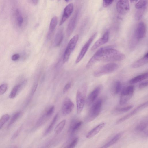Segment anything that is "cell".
Returning a JSON list of instances; mask_svg holds the SVG:
<instances>
[{
  "mask_svg": "<svg viewBox=\"0 0 148 148\" xmlns=\"http://www.w3.org/2000/svg\"><path fill=\"white\" fill-rule=\"evenodd\" d=\"M125 55L118 50L113 48L112 46L101 47L92 56L86 65L89 69L97 61L106 62L120 61L125 59Z\"/></svg>",
  "mask_w": 148,
  "mask_h": 148,
  "instance_id": "1",
  "label": "cell"
},
{
  "mask_svg": "<svg viewBox=\"0 0 148 148\" xmlns=\"http://www.w3.org/2000/svg\"><path fill=\"white\" fill-rule=\"evenodd\" d=\"M88 86L86 83H84L77 90L76 95L77 111L80 114L84 108L87 92Z\"/></svg>",
  "mask_w": 148,
  "mask_h": 148,
  "instance_id": "2",
  "label": "cell"
},
{
  "mask_svg": "<svg viewBox=\"0 0 148 148\" xmlns=\"http://www.w3.org/2000/svg\"><path fill=\"white\" fill-rule=\"evenodd\" d=\"M12 19L15 27L20 30L23 26L25 18L23 13L17 5H14L12 9Z\"/></svg>",
  "mask_w": 148,
  "mask_h": 148,
  "instance_id": "3",
  "label": "cell"
},
{
  "mask_svg": "<svg viewBox=\"0 0 148 148\" xmlns=\"http://www.w3.org/2000/svg\"><path fill=\"white\" fill-rule=\"evenodd\" d=\"M102 101L99 99L92 106L85 119L86 122H90L95 119L99 114L101 111Z\"/></svg>",
  "mask_w": 148,
  "mask_h": 148,
  "instance_id": "4",
  "label": "cell"
},
{
  "mask_svg": "<svg viewBox=\"0 0 148 148\" xmlns=\"http://www.w3.org/2000/svg\"><path fill=\"white\" fill-rule=\"evenodd\" d=\"M118 65L114 63H110L105 64L97 69L94 73L95 77H99L102 75L112 73L116 71Z\"/></svg>",
  "mask_w": 148,
  "mask_h": 148,
  "instance_id": "5",
  "label": "cell"
},
{
  "mask_svg": "<svg viewBox=\"0 0 148 148\" xmlns=\"http://www.w3.org/2000/svg\"><path fill=\"white\" fill-rule=\"evenodd\" d=\"M79 38V36L77 34L74 36L70 40L65 51L63 57V63L67 62L70 56L73 51Z\"/></svg>",
  "mask_w": 148,
  "mask_h": 148,
  "instance_id": "6",
  "label": "cell"
},
{
  "mask_svg": "<svg viewBox=\"0 0 148 148\" xmlns=\"http://www.w3.org/2000/svg\"><path fill=\"white\" fill-rule=\"evenodd\" d=\"M134 92V87L130 86L124 88L122 91L119 99L121 105L126 103L131 98Z\"/></svg>",
  "mask_w": 148,
  "mask_h": 148,
  "instance_id": "7",
  "label": "cell"
},
{
  "mask_svg": "<svg viewBox=\"0 0 148 148\" xmlns=\"http://www.w3.org/2000/svg\"><path fill=\"white\" fill-rule=\"evenodd\" d=\"M97 35V33H94L93 34L83 46L76 59L75 61L76 63L77 64L83 58Z\"/></svg>",
  "mask_w": 148,
  "mask_h": 148,
  "instance_id": "8",
  "label": "cell"
},
{
  "mask_svg": "<svg viewBox=\"0 0 148 148\" xmlns=\"http://www.w3.org/2000/svg\"><path fill=\"white\" fill-rule=\"evenodd\" d=\"M147 102L144 103L138 106L136 108L132 110L130 113L119 119L116 121V123L118 124L121 123L126 120L130 118L136 113L144 109L147 106Z\"/></svg>",
  "mask_w": 148,
  "mask_h": 148,
  "instance_id": "9",
  "label": "cell"
},
{
  "mask_svg": "<svg viewBox=\"0 0 148 148\" xmlns=\"http://www.w3.org/2000/svg\"><path fill=\"white\" fill-rule=\"evenodd\" d=\"M74 105L69 97L66 98L64 100L62 107V112L63 115L66 116L69 114L73 111Z\"/></svg>",
  "mask_w": 148,
  "mask_h": 148,
  "instance_id": "10",
  "label": "cell"
},
{
  "mask_svg": "<svg viewBox=\"0 0 148 148\" xmlns=\"http://www.w3.org/2000/svg\"><path fill=\"white\" fill-rule=\"evenodd\" d=\"M116 9L118 13L121 15L127 13L130 10V5L128 0H120L116 4Z\"/></svg>",
  "mask_w": 148,
  "mask_h": 148,
  "instance_id": "11",
  "label": "cell"
},
{
  "mask_svg": "<svg viewBox=\"0 0 148 148\" xmlns=\"http://www.w3.org/2000/svg\"><path fill=\"white\" fill-rule=\"evenodd\" d=\"M73 10V5L70 3L65 8L60 23V25H62L69 18L72 13Z\"/></svg>",
  "mask_w": 148,
  "mask_h": 148,
  "instance_id": "12",
  "label": "cell"
},
{
  "mask_svg": "<svg viewBox=\"0 0 148 148\" xmlns=\"http://www.w3.org/2000/svg\"><path fill=\"white\" fill-rule=\"evenodd\" d=\"M146 31V28L145 23L143 22H140L137 25L134 35L137 39L139 40L145 37Z\"/></svg>",
  "mask_w": 148,
  "mask_h": 148,
  "instance_id": "13",
  "label": "cell"
},
{
  "mask_svg": "<svg viewBox=\"0 0 148 148\" xmlns=\"http://www.w3.org/2000/svg\"><path fill=\"white\" fill-rule=\"evenodd\" d=\"M101 90V86H99L95 88L89 94L86 100V103L88 106L92 104L96 100Z\"/></svg>",
  "mask_w": 148,
  "mask_h": 148,
  "instance_id": "14",
  "label": "cell"
},
{
  "mask_svg": "<svg viewBox=\"0 0 148 148\" xmlns=\"http://www.w3.org/2000/svg\"><path fill=\"white\" fill-rule=\"evenodd\" d=\"M148 119L145 118L142 120L135 127V130L139 133H142L144 135H148Z\"/></svg>",
  "mask_w": 148,
  "mask_h": 148,
  "instance_id": "15",
  "label": "cell"
},
{
  "mask_svg": "<svg viewBox=\"0 0 148 148\" xmlns=\"http://www.w3.org/2000/svg\"><path fill=\"white\" fill-rule=\"evenodd\" d=\"M78 15V11L74 14L70 19L68 25L66 29V35L69 37L72 34L74 29Z\"/></svg>",
  "mask_w": 148,
  "mask_h": 148,
  "instance_id": "16",
  "label": "cell"
},
{
  "mask_svg": "<svg viewBox=\"0 0 148 148\" xmlns=\"http://www.w3.org/2000/svg\"><path fill=\"white\" fill-rule=\"evenodd\" d=\"M109 38V32L107 30L105 32L102 37L99 39L94 44L91 48V50H94L107 43L108 40Z\"/></svg>",
  "mask_w": 148,
  "mask_h": 148,
  "instance_id": "17",
  "label": "cell"
},
{
  "mask_svg": "<svg viewBox=\"0 0 148 148\" xmlns=\"http://www.w3.org/2000/svg\"><path fill=\"white\" fill-rule=\"evenodd\" d=\"M26 83L27 81L25 80L21 83L15 85L9 95V97L11 99L14 98L19 91L25 86Z\"/></svg>",
  "mask_w": 148,
  "mask_h": 148,
  "instance_id": "18",
  "label": "cell"
},
{
  "mask_svg": "<svg viewBox=\"0 0 148 148\" xmlns=\"http://www.w3.org/2000/svg\"><path fill=\"white\" fill-rule=\"evenodd\" d=\"M105 123H101L92 129L87 134L86 138H90L97 134L105 126Z\"/></svg>",
  "mask_w": 148,
  "mask_h": 148,
  "instance_id": "19",
  "label": "cell"
},
{
  "mask_svg": "<svg viewBox=\"0 0 148 148\" xmlns=\"http://www.w3.org/2000/svg\"><path fill=\"white\" fill-rule=\"evenodd\" d=\"M82 122L76 119L73 120L71 122L69 128V131L71 134L75 133L80 128Z\"/></svg>",
  "mask_w": 148,
  "mask_h": 148,
  "instance_id": "20",
  "label": "cell"
},
{
  "mask_svg": "<svg viewBox=\"0 0 148 148\" xmlns=\"http://www.w3.org/2000/svg\"><path fill=\"white\" fill-rule=\"evenodd\" d=\"M148 53L147 52L141 58L137 60L132 65L133 68L140 67L146 64L148 62Z\"/></svg>",
  "mask_w": 148,
  "mask_h": 148,
  "instance_id": "21",
  "label": "cell"
},
{
  "mask_svg": "<svg viewBox=\"0 0 148 148\" xmlns=\"http://www.w3.org/2000/svg\"><path fill=\"white\" fill-rule=\"evenodd\" d=\"M58 23V18L56 16L53 17L50 21L49 30L47 35L48 38H50L53 32L57 26Z\"/></svg>",
  "mask_w": 148,
  "mask_h": 148,
  "instance_id": "22",
  "label": "cell"
},
{
  "mask_svg": "<svg viewBox=\"0 0 148 148\" xmlns=\"http://www.w3.org/2000/svg\"><path fill=\"white\" fill-rule=\"evenodd\" d=\"M121 133L116 134L108 142L100 148H108L112 146L119 140L121 136Z\"/></svg>",
  "mask_w": 148,
  "mask_h": 148,
  "instance_id": "23",
  "label": "cell"
},
{
  "mask_svg": "<svg viewBox=\"0 0 148 148\" xmlns=\"http://www.w3.org/2000/svg\"><path fill=\"white\" fill-rule=\"evenodd\" d=\"M147 77L148 73L147 72L132 78L129 81V83L130 84H135L146 79Z\"/></svg>",
  "mask_w": 148,
  "mask_h": 148,
  "instance_id": "24",
  "label": "cell"
},
{
  "mask_svg": "<svg viewBox=\"0 0 148 148\" xmlns=\"http://www.w3.org/2000/svg\"><path fill=\"white\" fill-rule=\"evenodd\" d=\"M63 38V30H59L57 33L54 41V44L56 47H58L61 44Z\"/></svg>",
  "mask_w": 148,
  "mask_h": 148,
  "instance_id": "25",
  "label": "cell"
},
{
  "mask_svg": "<svg viewBox=\"0 0 148 148\" xmlns=\"http://www.w3.org/2000/svg\"><path fill=\"white\" fill-rule=\"evenodd\" d=\"M21 114V112L20 111L17 112L15 113L12 116L8 125L7 126V128H10L16 121L20 118Z\"/></svg>",
  "mask_w": 148,
  "mask_h": 148,
  "instance_id": "26",
  "label": "cell"
},
{
  "mask_svg": "<svg viewBox=\"0 0 148 148\" xmlns=\"http://www.w3.org/2000/svg\"><path fill=\"white\" fill-rule=\"evenodd\" d=\"M58 116V114H56L53 117L50 124L45 131L44 135H47L49 134L53 129L56 122Z\"/></svg>",
  "mask_w": 148,
  "mask_h": 148,
  "instance_id": "27",
  "label": "cell"
},
{
  "mask_svg": "<svg viewBox=\"0 0 148 148\" xmlns=\"http://www.w3.org/2000/svg\"><path fill=\"white\" fill-rule=\"evenodd\" d=\"M121 83L119 81L115 82L112 86V90L113 93L114 94H118L121 89Z\"/></svg>",
  "mask_w": 148,
  "mask_h": 148,
  "instance_id": "28",
  "label": "cell"
},
{
  "mask_svg": "<svg viewBox=\"0 0 148 148\" xmlns=\"http://www.w3.org/2000/svg\"><path fill=\"white\" fill-rule=\"evenodd\" d=\"M66 123V120L64 119L61 121L56 127L54 131L56 134H59L62 131Z\"/></svg>",
  "mask_w": 148,
  "mask_h": 148,
  "instance_id": "29",
  "label": "cell"
},
{
  "mask_svg": "<svg viewBox=\"0 0 148 148\" xmlns=\"http://www.w3.org/2000/svg\"><path fill=\"white\" fill-rule=\"evenodd\" d=\"M147 3V1L146 0L139 1L136 4L135 8L138 9L145 8Z\"/></svg>",
  "mask_w": 148,
  "mask_h": 148,
  "instance_id": "30",
  "label": "cell"
},
{
  "mask_svg": "<svg viewBox=\"0 0 148 148\" xmlns=\"http://www.w3.org/2000/svg\"><path fill=\"white\" fill-rule=\"evenodd\" d=\"M145 8L138 9L136 12L135 16V19L136 20H139L142 18L145 11Z\"/></svg>",
  "mask_w": 148,
  "mask_h": 148,
  "instance_id": "31",
  "label": "cell"
},
{
  "mask_svg": "<svg viewBox=\"0 0 148 148\" xmlns=\"http://www.w3.org/2000/svg\"><path fill=\"white\" fill-rule=\"evenodd\" d=\"M132 107V105H129L123 108H117L115 109V112L119 113H124L129 111Z\"/></svg>",
  "mask_w": 148,
  "mask_h": 148,
  "instance_id": "32",
  "label": "cell"
},
{
  "mask_svg": "<svg viewBox=\"0 0 148 148\" xmlns=\"http://www.w3.org/2000/svg\"><path fill=\"white\" fill-rule=\"evenodd\" d=\"M9 118V116L8 114H5L1 117L0 119V130L8 120Z\"/></svg>",
  "mask_w": 148,
  "mask_h": 148,
  "instance_id": "33",
  "label": "cell"
},
{
  "mask_svg": "<svg viewBox=\"0 0 148 148\" xmlns=\"http://www.w3.org/2000/svg\"><path fill=\"white\" fill-rule=\"evenodd\" d=\"M79 141L78 138H75L68 145L66 148H74L77 144Z\"/></svg>",
  "mask_w": 148,
  "mask_h": 148,
  "instance_id": "34",
  "label": "cell"
},
{
  "mask_svg": "<svg viewBox=\"0 0 148 148\" xmlns=\"http://www.w3.org/2000/svg\"><path fill=\"white\" fill-rule=\"evenodd\" d=\"M8 88V85L6 84H3L0 86V95L4 94Z\"/></svg>",
  "mask_w": 148,
  "mask_h": 148,
  "instance_id": "35",
  "label": "cell"
},
{
  "mask_svg": "<svg viewBox=\"0 0 148 148\" xmlns=\"http://www.w3.org/2000/svg\"><path fill=\"white\" fill-rule=\"evenodd\" d=\"M22 126H21L19 128H18L16 132L14 133V134L12 136L11 138V140H12L15 139L16 137L18 136V135L19 134L21 130L22 129Z\"/></svg>",
  "mask_w": 148,
  "mask_h": 148,
  "instance_id": "36",
  "label": "cell"
},
{
  "mask_svg": "<svg viewBox=\"0 0 148 148\" xmlns=\"http://www.w3.org/2000/svg\"><path fill=\"white\" fill-rule=\"evenodd\" d=\"M113 0H103V5L104 7H106L111 5L113 2Z\"/></svg>",
  "mask_w": 148,
  "mask_h": 148,
  "instance_id": "37",
  "label": "cell"
},
{
  "mask_svg": "<svg viewBox=\"0 0 148 148\" xmlns=\"http://www.w3.org/2000/svg\"><path fill=\"white\" fill-rule=\"evenodd\" d=\"M71 82H69L65 85L63 89V93L66 92L69 89L71 86Z\"/></svg>",
  "mask_w": 148,
  "mask_h": 148,
  "instance_id": "38",
  "label": "cell"
},
{
  "mask_svg": "<svg viewBox=\"0 0 148 148\" xmlns=\"http://www.w3.org/2000/svg\"><path fill=\"white\" fill-rule=\"evenodd\" d=\"M148 85V81H145L143 82H141L139 85V88L140 89H143Z\"/></svg>",
  "mask_w": 148,
  "mask_h": 148,
  "instance_id": "39",
  "label": "cell"
},
{
  "mask_svg": "<svg viewBox=\"0 0 148 148\" xmlns=\"http://www.w3.org/2000/svg\"><path fill=\"white\" fill-rule=\"evenodd\" d=\"M19 58V55L18 53H16L12 56L11 59L13 61H16L18 60Z\"/></svg>",
  "mask_w": 148,
  "mask_h": 148,
  "instance_id": "40",
  "label": "cell"
},
{
  "mask_svg": "<svg viewBox=\"0 0 148 148\" xmlns=\"http://www.w3.org/2000/svg\"><path fill=\"white\" fill-rule=\"evenodd\" d=\"M31 1L34 4L36 5L37 4L38 1V0H32Z\"/></svg>",
  "mask_w": 148,
  "mask_h": 148,
  "instance_id": "41",
  "label": "cell"
}]
</instances>
